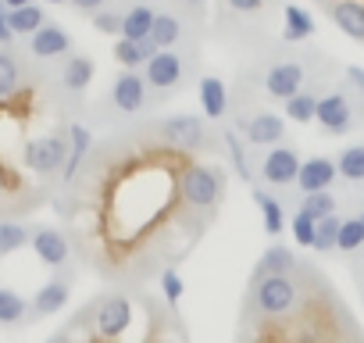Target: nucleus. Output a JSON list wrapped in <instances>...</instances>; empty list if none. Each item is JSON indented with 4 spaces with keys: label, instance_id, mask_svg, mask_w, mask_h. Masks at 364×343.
<instances>
[{
    "label": "nucleus",
    "instance_id": "nucleus-1",
    "mask_svg": "<svg viewBox=\"0 0 364 343\" xmlns=\"http://www.w3.org/2000/svg\"><path fill=\"white\" fill-rule=\"evenodd\" d=\"M178 190H182V201L193 208H215L225 190V179L208 164H190L178 179Z\"/></svg>",
    "mask_w": 364,
    "mask_h": 343
},
{
    "label": "nucleus",
    "instance_id": "nucleus-2",
    "mask_svg": "<svg viewBox=\"0 0 364 343\" xmlns=\"http://www.w3.org/2000/svg\"><path fill=\"white\" fill-rule=\"evenodd\" d=\"M22 161H26L29 172H36V176H54V172H61L65 161H68V136L29 139L26 150H22Z\"/></svg>",
    "mask_w": 364,
    "mask_h": 343
},
{
    "label": "nucleus",
    "instance_id": "nucleus-3",
    "mask_svg": "<svg viewBox=\"0 0 364 343\" xmlns=\"http://www.w3.org/2000/svg\"><path fill=\"white\" fill-rule=\"evenodd\" d=\"M236 132H240L243 143H250V147H275V143H282V136H286V118H282V115H272V111H257V115H250V118H240Z\"/></svg>",
    "mask_w": 364,
    "mask_h": 343
},
{
    "label": "nucleus",
    "instance_id": "nucleus-4",
    "mask_svg": "<svg viewBox=\"0 0 364 343\" xmlns=\"http://www.w3.org/2000/svg\"><path fill=\"white\" fill-rule=\"evenodd\" d=\"M254 297H257L261 315L279 318V315H286V311L293 307V300H296V286H293L289 275H261Z\"/></svg>",
    "mask_w": 364,
    "mask_h": 343
},
{
    "label": "nucleus",
    "instance_id": "nucleus-5",
    "mask_svg": "<svg viewBox=\"0 0 364 343\" xmlns=\"http://www.w3.org/2000/svg\"><path fill=\"white\" fill-rule=\"evenodd\" d=\"M161 139L175 150H197L204 143V118L200 115H175L161 122Z\"/></svg>",
    "mask_w": 364,
    "mask_h": 343
},
{
    "label": "nucleus",
    "instance_id": "nucleus-6",
    "mask_svg": "<svg viewBox=\"0 0 364 343\" xmlns=\"http://www.w3.org/2000/svg\"><path fill=\"white\" fill-rule=\"evenodd\" d=\"M129 325H132V304H129V297H122V293L104 297L100 307H97V332L104 339H118V336L129 332Z\"/></svg>",
    "mask_w": 364,
    "mask_h": 343
},
{
    "label": "nucleus",
    "instance_id": "nucleus-7",
    "mask_svg": "<svg viewBox=\"0 0 364 343\" xmlns=\"http://www.w3.org/2000/svg\"><path fill=\"white\" fill-rule=\"evenodd\" d=\"M328 136H343L353 129V107L343 93H325L318 97V118H314Z\"/></svg>",
    "mask_w": 364,
    "mask_h": 343
},
{
    "label": "nucleus",
    "instance_id": "nucleus-8",
    "mask_svg": "<svg viewBox=\"0 0 364 343\" xmlns=\"http://www.w3.org/2000/svg\"><path fill=\"white\" fill-rule=\"evenodd\" d=\"M300 154L293 150V147H272L268 150V157H264V183H272V186H289V183H296V176H300Z\"/></svg>",
    "mask_w": 364,
    "mask_h": 343
},
{
    "label": "nucleus",
    "instance_id": "nucleus-9",
    "mask_svg": "<svg viewBox=\"0 0 364 343\" xmlns=\"http://www.w3.org/2000/svg\"><path fill=\"white\" fill-rule=\"evenodd\" d=\"M29 247H33L36 258H40L43 265H50V268H61V265L68 261V240H65V233L54 229V226H36Z\"/></svg>",
    "mask_w": 364,
    "mask_h": 343
},
{
    "label": "nucleus",
    "instance_id": "nucleus-10",
    "mask_svg": "<svg viewBox=\"0 0 364 343\" xmlns=\"http://www.w3.org/2000/svg\"><path fill=\"white\" fill-rule=\"evenodd\" d=\"M143 79L154 90H171L182 79V58L175 51H157L146 65H143Z\"/></svg>",
    "mask_w": 364,
    "mask_h": 343
},
{
    "label": "nucleus",
    "instance_id": "nucleus-11",
    "mask_svg": "<svg viewBox=\"0 0 364 343\" xmlns=\"http://www.w3.org/2000/svg\"><path fill=\"white\" fill-rule=\"evenodd\" d=\"M111 100L122 115H136L146 104V79L139 72H122L111 86Z\"/></svg>",
    "mask_w": 364,
    "mask_h": 343
},
{
    "label": "nucleus",
    "instance_id": "nucleus-12",
    "mask_svg": "<svg viewBox=\"0 0 364 343\" xmlns=\"http://www.w3.org/2000/svg\"><path fill=\"white\" fill-rule=\"evenodd\" d=\"M336 161H328V157H307L304 164H300V176H296V186L304 190V197L307 194H328V186L336 183Z\"/></svg>",
    "mask_w": 364,
    "mask_h": 343
},
{
    "label": "nucleus",
    "instance_id": "nucleus-13",
    "mask_svg": "<svg viewBox=\"0 0 364 343\" xmlns=\"http://www.w3.org/2000/svg\"><path fill=\"white\" fill-rule=\"evenodd\" d=\"M29 51H33V58L50 61V58H61V54H68V51H72V36H68V29H65V26L47 22L40 33H33V36H29Z\"/></svg>",
    "mask_w": 364,
    "mask_h": 343
},
{
    "label": "nucleus",
    "instance_id": "nucleus-14",
    "mask_svg": "<svg viewBox=\"0 0 364 343\" xmlns=\"http://www.w3.org/2000/svg\"><path fill=\"white\" fill-rule=\"evenodd\" d=\"M264 90H268L272 97H279V100L296 97V93L304 90V68H300L296 61H279V65H272L268 75H264Z\"/></svg>",
    "mask_w": 364,
    "mask_h": 343
},
{
    "label": "nucleus",
    "instance_id": "nucleus-15",
    "mask_svg": "<svg viewBox=\"0 0 364 343\" xmlns=\"http://www.w3.org/2000/svg\"><path fill=\"white\" fill-rule=\"evenodd\" d=\"M68 297H72V286H68V279H50V283H43V286L36 290V297L29 300V311H33V318L58 315V311L68 304Z\"/></svg>",
    "mask_w": 364,
    "mask_h": 343
},
{
    "label": "nucleus",
    "instance_id": "nucleus-16",
    "mask_svg": "<svg viewBox=\"0 0 364 343\" xmlns=\"http://www.w3.org/2000/svg\"><path fill=\"white\" fill-rule=\"evenodd\" d=\"M328 15H332L336 29H343L350 40L364 43V4L360 0H336V4H328Z\"/></svg>",
    "mask_w": 364,
    "mask_h": 343
},
{
    "label": "nucleus",
    "instance_id": "nucleus-17",
    "mask_svg": "<svg viewBox=\"0 0 364 343\" xmlns=\"http://www.w3.org/2000/svg\"><path fill=\"white\" fill-rule=\"evenodd\" d=\"M90 143H93V132L86 129V125H68V161H65V168H61V176H65V183H72L75 179V172H79V164H82V157L90 154Z\"/></svg>",
    "mask_w": 364,
    "mask_h": 343
},
{
    "label": "nucleus",
    "instance_id": "nucleus-18",
    "mask_svg": "<svg viewBox=\"0 0 364 343\" xmlns=\"http://www.w3.org/2000/svg\"><path fill=\"white\" fill-rule=\"evenodd\" d=\"M93 75H97V65H93L86 54H75V58H68L65 68H61V86L72 90V93H82V90H90Z\"/></svg>",
    "mask_w": 364,
    "mask_h": 343
},
{
    "label": "nucleus",
    "instance_id": "nucleus-19",
    "mask_svg": "<svg viewBox=\"0 0 364 343\" xmlns=\"http://www.w3.org/2000/svg\"><path fill=\"white\" fill-rule=\"evenodd\" d=\"M200 107L208 118H225L229 111V90L218 75H204L200 79Z\"/></svg>",
    "mask_w": 364,
    "mask_h": 343
},
{
    "label": "nucleus",
    "instance_id": "nucleus-20",
    "mask_svg": "<svg viewBox=\"0 0 364 343\" xmlns=\"http://www.w3.org/2000/svg\"><path fill=\"white\" fill-rule=\"evenodd\" d=\"M154 11L146 8V4H136L132 11H125V19H122V36L118 40H132V43H143V40H150V33H154Z\"/></svg>",
    "mask_w": 364,
    "mask_h": 343
},
{
    "label": "nucleus",
    "instance_id": "nucleus-21",
    "mask_svg": "<svg viewBox=\"0 0 364 343\" xmlns=\"http://www.w3.org/2000/svg\"><path fill=\"white\" fill-rule=\"evenodd\" d=\"M157 54V47H154V40H143V43H132V40H118L114 43V58H118V65L125 68V72H136L139 65H146L150 58Z\"/></svg>",
    "mask_w": 364,
    "mask_h": 343
},
{
    "label": "nucleus",
    "instance_id": "nucleus-22",
    "mask_svg": "<svg viewBox=\"0 0 364 343\" xmlns=\"http://www.w3.org/2000/svg\"><path fill=\"white\" fill-rule=\"evenodd\" d=\"M4 19H8V26H11L15 36H33V33H40V29L47 26V15H43L40 4H29V8H18V11H8Z\"/></svg>",
    "mask_w": 364,
    "mask_h": 343
},
{
    "label": "nucleus",
    "instance_id": "nucleus-23",
    "mask_svg": "<svg viewBox=\"0 0 364 343\" xmlns=\"http://www.w3.org/2000/svg\"><path fill=\"white\" fill-rule=\"evenodd\" d=\"M282 40L286 43H300V40H307L311 33H314V19L304 11V8H296V4H289L286 11H282Z\"/></svg>",
    "mask_w": 364,
    "mask_h": 343
},
{
    "label": "nucleus",
    "instance_id": "nucleus-24",
    "mask_svg": "<svg viewBox=\"0 0 364 343\" xmlns=\"http://www.w3.org/2000/svg\"><path fill=\"white\" fill-rule=\"evenodd\" d=\"M254 201H257V208H261L264 233H268V236H279V233L286 229V211H282V204H279L272 194H264V190H257V194H254Z\"/></svg>",
    "mask_w": 364,
    "mask_h": 343
},
{
    "label": "nucleus",
    "instance_id": "nucleus-25",
    "mask_svg": "<svg viewBox=\"0 0 364 343\" xmlns=\"http://www.w3.org/2000/svg\"><path fill=\"white\" fill-rule=\"evenodd\" d=\"M336 172L346 179V183H364V143H353L339 154L336 161Z\"/></svg>",
    "mask_w": 364,
    "mask_h": 343
},
{
    "label": "nucleus",
    "instance_id": "nucleus-26",
    "mask_svg": "<svg viewBox=\"0 0 364 343\" xmlns=\"http://www.w3.org/2000/svg\"><path fill=\"white\" fill-rule=\"evenodd\" d=\"M29 315V300L8 286H0V325H18Z\"/></svg>",
    "mask_w": 364,
    "mask_h": 343
},
{
    "label": "nucleus",
    "instance_id": "nucleus-27",
    "mask_svg": "<svg viewBox=\"0 0 364 343\" xmlns=\"http://www.w3.org/2000/svg\"><path fill=\"white\" fill-rule=\"evenodd\" d=\"M286 118H289V122H296V125L314 122V118H318V97H314L311 90H300L296 97H289V100H286Z\"/></svg>",
    "mask_w": 364,
    "mask_h": 343
},
{
    "label": "nucleus",
    "instance_id": "nucleus-28",
    "mask_svg": "<svg viewBox=\"0 0 364 343\" xmlns=\"http://www.w3.org/2000/svg\"><path fill=\"white\" fill-rule=\"evenodd\" d=\"M33 240V229L22 226V222H0V258H8L22 247H29Z\"/></svg>",
    "mask_w": 364,
    "mask_h": 343
},
{
    "label": "nucleus",
    "instance_id": "nucleus-29",
    "mask_svg": "<svg viewBox=\"0 0 364 343\" xmlns=\"http://www.w3.org/2000/svg\"><path fill=\"white\" fill-rule=\"evenodd\" d=\"M293 265H296L293 250H286V247H268L264 258H261V268H257V272H261V275H289Z\"/></svg>",
    "mask_w": 364,
    "mask_h": 343
},
{
    "label": "nucleus",
    "instance_id": "nucleus-30",
    "mask_svg": "<svg viewBox=\"0 0 364 343\" xmlns=\"http://www.w3.org/2000/svg\"><path fill=\"white\" fill-rule=\"evenodd\" d=\"M178 36H182V26H178L175 15H157V19H154V33H150V40H154L157 51H171V43H175Z\"/></svg>",
    "mask_w": 364,
    "mask_h": 343
},
{
    "label": "nucleus",
    "instance_id": "nucleus-31",
    "mask_svg": "<svg viewBox=\"0 0 364 343\" xmlns=\"http://www.w3.org/2000/svg\"><path fill=\"white\" fill-rule=\"evenodd\" d=\"M18 83H22V72H18V61L11 51L0 47V100L18 93Z\"/></svg>",
    "mask_w": 364,
    "mask_h": 343
},
{
    "label": "nucleus",
    "instance_id": "nucleus-32",
    "mask_svg": "<svg viewBox=\"0 0 364 343\" xmlns=\"http://www.w3.org/2000/svg\"><path fill=\"white\" fill-rule=\"evenodd\" d=\"M300 211H304L307 218L321 222V218L336 215V197H332V194H307V197H304V204H300Z\"/></svg>",
    "mask_w": 364,
    "mask_h": 343
},
{
    "label": "nucleus",
    "instance_id": "nucleus-33",
    "mask_svg": "<svg viewBox=\"0 0 364 343\" xmlns=\"http://www.w3.org/2000/svg\"><path fill=\"white\" fill-rule=\"evenodd\" d=\"M339 226H343V218H336V215H328V218H321L318 226H314V250H336V240H339Z\"/></svg>",
    "mask_w": 364,
    "mask_h": 343
},
{
    "label": "nucleus",
    "instance_id": "nucleus-34",
    "mask_svg": "<svg viewBox=\"0 0 364 343\" xmlns=\"http://www.w3.org/2000/svg\"><path fill=\"white\" fill-rule=\"evenodd\" d=\"M364 243V226H360V218H343V226H339V240H336V247L339 250H357Z\"/></svg>",
    "mask_w": 364,
    "mask_h": 343
},
{
    "label": "nucleus",
    "instance_id": "nucleus-35",
    "mask_svg": "<svg viewBox=\"0 0 364 343\" xmlns=\"http://www.w3.org/2000/svg\"><path fill=\"white\" fill-rule=\"evenodd\" d=\"M225 147H229V157H232V164H236V172L250 183V164H247V150H243V136L236 132V129H225Z\"/></svg>",
    "mask_w": 364,
    "mask_h": 343
},
{
    "label": "nucleus",
    "instance_id": "nucleus-36",
    "mask_svg": "<svg viewBox=\"0 0 364 343\" xmlns=\"http://www.w3.org/2000/svg\"><path fill=\"white\" fill-rule=\"evenodd\" d=\"M161 290H164V300L175 307V304L182 300V293H186V283H182V275H178L175 268H164V275H161Z\"/></svg>",
    "mask_w": 364,
    "mask_h": 343
},
{
    "label": "nucleus",
    "instance_id": "nucleus-37",
    "mask_svg": "<svg viewBox=\"0 0 364 343\" xmlns=\"http://www.w3.org/2000/svg\"><path fill=\"white\" fill-rule=\"evenodd\" d=\"M314 226H318L314 218H307L304 211H296V215H293V240H296L300 247H311V250H314Z\"/></svg>",
    "mask_w": 364,
    "mask_h": 343
},
{
    "label": "nucleus",
    "instance_id": "nucleus-38",
    "mask_svg": "<svg viewBox=\"0 0 364 343\" xmlns=\"http://www.w3.org/2000/svg\"><path fill=\"white\" fill-rule=\"evenodd\" d=\"M122 19L125 15H118V11H97L93 15V29L104 33V36H122Z\"/></svg>",
    "mask_w": 364,
    "mask_h": 343
},
{
    "label": "nucleus",
    "instance_id": "nucleus-39",
    "mask_svg": "<svg viewBox=\"0 0 364 343\" xmlns=\"http://www.w3.org/2000/svg\"><path fill=\"white\" fill-rule=\"evenodd\" d=\"M225 4H229L232 11H240V15H254V11L264 8V0H225Z\"/></svg>",
    "mask_w": 364,
    "mask_h": 343
},
{
    "label": "nucleus",
    "instance_id": "nucleus-40",
    "mask_svg": "<svg viewBox=\"0 0 364 343\" xmlns=\"http://www.w3.org/2000/svg\"><path fill=\"white\" fill-rule=\"evenodd\" d=\"M68 4H72L75 11H82V15H97V11H104L107 0H68Z\"/></svg>",
    "mask_w": 364,
    "mask_h": 343
},
{
    "label": "nucleus",
    "instance_id": "nucleus-41",
    "mask_svg": "<svg viewBox=\"0 0 364 343\" xmlns=\"http://www.w3.org/2000/svg\"><path fill=\"white\" fill-rule=\"evenodd\" d=\"M15 40V33H11V26H8V19H0V47H8Z\"/></svg>",
    "mask_w": 364,
    "mask_h": 343
},
{
    "label": "nucleus",
    "instance_id": "nucleus-42",
    "mask_svg": "<svg viewBox=\"0 0 364 343\" xmlns=\"http://www.w3.org/2000/svg\"><path fill=\"white\" fill-rule=\"evenodd\" d=\"M346 79H350V83H357V90H364V72H360L357 65H350V68H346Z\"/></svg>",
    "mask_w": 364,
    "mask_h": 343
},
{
    "label": "nucleus",
    "instance_id": "nucleus-43",
    "mask_svg": "<svg viewBox=\"0 0 364 343\" xmlns=\"http://www.w3.org/2000/svg\"><path fill=\"white\" fill-rule=\"evenodd\" d=\"M29 4H33V0H4L8 11H18V8H29Z\"/></svg>",
    "mask_w": 364,
    "mask_h": 343
},
{
    "label": "nucleus",
    "instance_id": "nucleus-44",
    "mask_svg": "<svg viewBox=\"0 0 364 343\" xmlns=\"http://www.w3.org/2000/svg\"><path fill=\"white\" fill-rule=\"evenodd\" d=\"M47 343H75V339H72V336H65V332H58V336H50Z\"/></svg>",
    "mask_w": 364,
    "mask_h": 343
},
{
    "label": "nucleus",
    "instance_id": "nucleus-45",
    "mask_svg": "<svg viewBox=\"0 0 364 343\" xmlns=\"http://www.w3.org/2000/svg\"><path fill=\"white\" fill-rule=\"evenodd\" d=\"M8 15V8H4V0H0V19H4Z\"/></svg>",
    "mask_w": 364,
    "mask_h": 343
},
{
    "label": "nucleus",
    "instance_id": "nucleus-46",
    "mask_svg": "<svg viewBox=\"0 0 364 343\" xmlns=\"http://www.w3.org/2000/svg\"><path fill=\"white\" fill-rule=\"evenodd\" d=\"M47 4H68V0H47Z\"/></svg>",
    "mask_w": 364,
    "mask_h": 343
},
{
    "label": "nucleus",
    "instance_id": "nucleus-47",
    "mask_svg": "<svg viewBox=\"0 0 364 343\" xmlns=\"http://www.w3.org/2000/svg\"><path fill=\"white\" fill-rule=\"evenodd\" d=\"M190 4H208V0H190Z\"/></svg>",
    "mask_w": 364,
    "mask_h": 343
},
{
    "label": "nucleus",
    "instance_id": "nucleus-48",
    "mask_svg": "<svg viewBox=\"0 0 364 343\" xmlns=\"http://www.w3.org/2000/svg\"><path fill=\"white\" fill-rule=\"evenodd\" d=\"M357 218H360V226H364V211H360V215H357Z\"/></svg>",
    "mask_w": 364,
    "mask_h": 343
}]
</instances>
